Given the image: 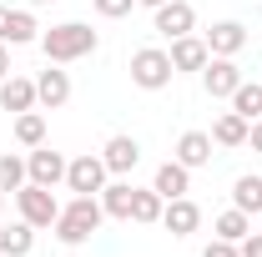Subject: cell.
Instances as JSON below:
<instances>
[{
    "label": "cell",
    "instance_id": "83f0119b",
    "mask_svg": "<svg viewBox=\"0 0 262 257\" xmlns=\"http://www.w3.org/2000/svg\"><path fill=\"white\" fill-rule=\"evenodd\" d=\"M202 257H242V252H237V242H227V237H212Z\"/></svg>",
    "mask_w": 262,
    "mask_h": 257
},
{
    "label": "cell",
    "instance_id": "f546056e",
    "mask_svg": "<svg viewBox=\"0 0 262 257\" xmlns=\"http://www.w3.org/2000/svg\"><path fill=\"white\" fill-rule=\"evenodd\" d=\"M247 146H252V152H257V157H262V116H257V121H252V126H247Z\"/></svg>",
    "mask_w": 262,
    "mask_h": 257
},
{
    "label": "cell",
    "instance_id": "7a4b0ae2",
    "mask_svg": "<svg viewBox=\"0 0 262 257\" xmlns=\"http://www.w3.org/2000/svg\"><path fill=\"white\" fill-rule=\"evenodd\" d=\"M101 197H71L61 207V217H56V237H61L66 247H81V242H91V232L101 227Z\"/></svg>",
    "mask_w": 262,
    "mask_h": 257
},
{
    "label": "cell",
    "instance_id": "30bf717a",
    "mask_svg": "<svg viewBox=\"0 0 262 257\" xmlns=\"http://www.w3.org/2000/svg\"><path fill=\"white\" fill-rule=\"evenodd\" d=\"M101 161H106V172H111V177H126L131 166L141 161V141L126 136V131H116V136L101 146Z\"/></svg>",
    "mask_w": 262,
    "mask_h": 257
},
{
    "label": "cell",
    "instance_id": "9c48e42d",
    "mask_svg": "<svg viewBox=\"0 0 262 257\" xmlns=\"http://www.w3.org/2000/svg\"><path fill=\"white\" fill-rule=\"evenodd\" d=\"M35 101H40L46 111H61L66 101H71V76H66L56 61H51L40 76H35Z\"/></svg>",
    "mask_w": 262,
    "mask_h": 257
},
{
    "label": "cell",
    "instance_id": "ffe728a7",
    "mask_svg": "<svg viewBox=\"0 0 262 257\" xmlns=\"http://www.w3.org/2000/svg\"><path fill=\"white\" fill-rule=\"evenodd\" d=\"M162 212H166V197L157 187H136V197H131V222L151 227V222H162Z\"/></svg>",
    "mask_w": 262,
    "mask_h": 257
},
{
    "label": "cell",
    "instance_id": "1f68e13d",
    "mask_svg": "<svg viewBox=\"0 0 262 257\" xmlns=\"http://www.w3.org/2000/svg\"><path fill=\"white\" fill-rule=\"evenodd\" d=\"M136 5H151V10H157V5H162V0H136Z\"/></svg>",
    "mask_w": 262,
    "mask_h": 257
},
{
    "label": "cell",
    "instance_id": "4316f807",
    "mask_svg": "<svg viewBox=\"0 0 262 257\" xmlns=\"http://www.w3.org/2000/svg\"><path fill=\"white\" fill-rule=\"evenodd\" d=\"M91 5H96V15H106V20H121V15H131L136 0H91Z\"/></svg>",
    "mask_w": 262,
    "mask_h": 257
},
{
    "label": "cell",
    "instance_id": "9a60e30c",
    "mask_svg": "<svg viewBox=\"0 0 262 257\" xmlns=\"http://www.w3.org/2000/svg\"><path fill=\"white\" fill-rule=\"evenodd\" d=\"M202 40H207V51H212V56H237V51L247 46V26H242V20H217Z\"/></svg>",
    "mask_w": 262,
    "mask_h": 257
},
{
    "label": "cell",
    "instance_id": "3957f363",
    "mask_svg": "<svg viewBox=\"0 0 262 257\" xmlns=\"http://www.w3.org/2000/svg\"><path fill=\"white\" fill-rule=\"evenodd\" d=\"M171 56H166L162 46H141V51H131V81L141 86V91H162L171 86Z\"/></svg>",
    "mask_w": 262,
    "mask_h": 257
},
{
    "label": "cell",
    "instance_id": "8fae6325",
    "mask_svg": "<svg viewBox=\"0 0 262 257\" xmlns=\"http://www.w3.org/2000/svg\"><path fill=\"white\" fill-rule=\"evenodd\" d=\"M0 40H5V46H31V40H40L35 15H31V10H10V5H0Z\"/></svg>",
    "mask_w": 262,
    "mask_h": 257
},
{
    "label": "cell",
    "instance_id": "6da1fadb",
    "mask_svg": "<svg viewBox=\"0 0 262 257\" xmlns=\"http://www.w3.org/2000/svg\"><path fill=\"white\" fill-rule=\"evenodd\" d=\"M40 51H46V61L71 66V61H81V56L96 51V31H91L86 20H61V26L40 31Z\"/></svg>",
    "mask_w": 262,
    "mask_h": 257
},
{
    "label": "cell",
    "instance_id": "5b68a950",
    "mask_svg": "<svg viewBox=\"0 0 262 257\" xmlns=\"http://www.w3.org/2000/svg\"><path fill=\"white\" fill-rule=\"evenodd\" d=\"M106 177H111V172H106V161L91 157V152H86V157H71V161H66V187H71L76 197H101Z\"/></svg>",
    "mask_w": 262,
    "mask_h": 257
},
{
    "label": "cell",
    "instance_id": "d6986e66",
    "mask_svg": "<svg viewBox=\"0 0 262 257\" xmlns=\"http://www.w3.org/2000/svg\"><path fill=\"white\" fill-rule=\"evenodd\" d=\"M131 197H136L131 182H106L101 187V212L116 217V222H131Z\"/></svg>",
    "mask_w": 262,
    "mask_h": 257
},
{
    "label": "cell",
    "instance_id": "484cf974",
    "mask_svg": "<svg viewBox=\"0 0 262 257\" xmlns=\"http://www.w3.org/2000/svg\"><path fill=\"white\" fill-rule=\"evenodd\" d=\"M31 177H26V161L20 157H0V192H20Z\"/></svg>",
    "mask_w": 262,
    "mask_h": 257
},
{
    "label": "cell",
    "instance_id": "ba28073f",
    "mask_svg": "<svg viewBox=\"0 0 262 257\" xmlns=\"http://www.w3.org/2000/svg\"><path fill=\"white\" fill-rule=\"evenodd\" d=\"M26 177H31L35 187H61L66 182V157L61 152H51V146H31V157H26Z\"/></svg>",
    "mask_w": 262,
    "mask_h": 257
},
{
    "label": "cell",
    "instance_id": "7402d4cb",
    "mask_svg": "<svg viewBox=\"0 0 262 257\" xmlns=\"http://www.w3.org/2000/svg\"><path fill=\"white\" fill-rule=\"evenodd\" d=\"M232 207H242L247 217L262 212V177H252V172H247V177H237V182H232Z\"/></svg>",
    "mask_w": 262,
    "mask_h": 257
},
{
    "label": "cell",
    "instance_id": "7c38bea8",
    "mask_svg": "<svg viewBox=\"0 0 262 257\" xmlns=\"http://www.w3.org/2000/svg\"><path fill=\"white\" fill-rule=\"evenodd\" d=\"M162 227L171 232V237H192L196 227H202V207H196L192 197H171L162 212Z\"/></svg>",
    "mask_w": 262,
    "mask_h": 257
},
{
    "label": "cell",
    "instance_id": "ac0fdd59",
    "mask_svg": "<svg viewBox=\"0 0 262 257\" xmlns=\"http://www.w3.org/2000/svg\"><path fill=\"white\" fill-rule=\"evenodd\" d=\"M31 247H35V227L26 217L0 227V257H31Z\"/></svg>",
    "mask_w": 262,
    "mask_h": 257
},
{
    "label": "cell",
    "instance_id": "e575fe53",
    "mask_svg": "<svg viewBox=\"0 0 262 257\" xmlns=\"http://www.w3.org/2000/svg\"><path fill=\"white\" fill-rule=\"evenodd\" d=\"M257 232H262V227H257Z\"/></svg>",
    "mask_w": 262,
    "mask_h": 257
},
{
    "label": "cell",
    "instance_id": "44dd1931",
    "mask_svg": "<svg viewBox=\"0 0 262 257\" xmlns=\"http://www.w3.org/2000/svg\"><path fill=\"white\" fill-rule=\"evenodd\" d=\"M247 116H237V111H222L217 121H212V141L217 146H247Z\"/></svg>",
    "mask_w": 262,
    "mask_h": 257
},
{
    "label": "cell",
    "instance_id": "5bb4252c",
    "mask_svg": "<svg viewBox=\"0 0 262 257\" xmlns=\"http://www.w3.org/2000/svg\"><path fill=\"white\" fill-rule=\"evenodd\" d=\"M166 56H171V71H202V66L212 61V51H207L202 35H177Z\"/></svg>",
    "mask_w": 262,
    "mask_h": 257
},
{
    "label": "cell",
    "instance_id": "277c9868",
    "mask_svg": "<svg viewBox=\"0 0 262 257\" xmlns=\"http://www.w3.org/2000/svg\"><path fill=\"white\" fill-rule=\"evenodd\" d=\"M15 207H20V217L31 227H56V217H61L56 192H51V187H35V182H26V187L15 192Z\"/></svg>",
    "mask_w": 262,
    "mask_h": 257
},
{
    "label": "cell",
    "instance_id": "4fadbf2b",
    "mask_svg": "<svg viewBox=\"0 0 262 257\" xmlns=\"http://www.w3.org/2000/svg\"><path fill=\"white\" fill-rule=\"evenodd\" d=\"M40 101H35V81L31 76H5L0 81V111H10V116H20V111H35Z\"/></svg>",
    "mask_w": 262,
    "mask_h": 257
},
{
    "label": "cell",
    "instance_id": "4dcf8cb0",
    "mask_svg": "<svg viewBox=\"0 0 262 257\" xmlns=\"http://www.w3.org/2000/svg\"><path fill=\"white\" fill-rule=\"evenodd\" d=\"M5 76H10V46L0 40V81H5Z\"/></svg>",
    "mask_w": 262,
    "mask_h": 257
},
{
    "label": "cell",
    "instance_id": "cb8c5ba5",
    "mask_svg": "<svg viewBox=\"0 0 262 257\" xmlns=\"http://www.w3.org/2000/svg\"><path fill=\"white\" fill-rule=\"evenodd\" d=\"M232 111L247 116V121H257L262 116V81H242V86L232 91Z\"/></svg>",
    "mask_w": 262,
    "mask_h": 257
},
{
    "label": "cell",
    "instance_id": "d4e9b609",
    "mask_svg": "<svg viewBox=\"0 0 262 257\" xmlns=\"http://www.w3.org/2000/svg\"><path fill=\"white\" fill-rule=\"evenodd\" d=\"M15 141L20 146H46V116L40 111H20L15 116Z\"/></svg>",
    "mask_w": 262,
    "mask_h": 257
},
{
    "label": "cell",
    "instance_id": "836d02e7",
    "mask_svg": "<svg viewBox=\"0 0 262 257\" xmlns=\"http://www.w3.org/2000/svg\"><path fill=\"white\" fill-rule=\"evenodd\" d=\"M0 202H5V192H0Z\"/></svg>",
    "mask_w": 262,
    "mask_h": 257
},
{
    "label": "cell",
    "instance_id": "d6a6232c",
    "mask_svg": "<svg viewBox=\"0 0 262 257\" xmlns=\"http://www.w3.org/2000/svg\"><path fill=\"white\" fill-rule=\"evenodd\" d=\"M31 5H56V0H31Z\"/></svg>",
    "mask_w": 262,
    "mask_h": 257
},
{
    "label": "cell",
    "instance_id": "e0dca14e",
    "mask_svg": "<svg viewBox=\"0 0 262 257\" xmlns=\"http://www.w3.org/2000/svg\"><path fill=\"white\" fill-rule=\"evenodd\" d=\"M151 187H157L166 202H171V197H187V192H192V172L171 157V161H162V166H157V182H151Z\"/></svg>",
    "mask_w": 262,
    "mask_h": 257
},
{
    "label": "cell",
    "instance_id": "f1b7e54d",
    "mask_svg": "<svg viewBox=\"0 0 262 257\" xmlns=\"http://www.w3.org/2000/svg\"><path fill=\"white\" fill-rule=\"evenodd\" d=\"M237 252L242 257H262V232H247V237L237 242Z\"/></svg>",
    "mask_w": 262,
    "mask_h": 257
},
{
    "label": "cell",
    "instance_id": "8992f818",
    "mask_svg": "<svg viewBox=\"0 0 262 257\" xmlns=\"http://www.w3.org/2000/svg\"><path fill=\"white\" fill-rule=\"evenodd\" d=\"M242 81H247V76L237 71L232 56H212V61L202 66V86H207V96H212V101H222V96L232 101V91H237Z\"/></svg>",
    "mask_w": 262,
    "mask_h": 257
},
{
    "label": "cell",
    "instance_id": "52a82bcc",
    "mask_svg": "<svg viewBox=\"0 0 262 257\" xmlns=\"http://www.w3.org/2000/svg\"><path fill=\"white\" fill-rule=\"evenodd\" d=\"M151 26H157V35H166V40H177V35H192V31H196V10H192V0H162Z\"/></svg>",
    "mask_w": 262,
    "mask_h": 257
},
{
    "label": "cell",
    "instance_id": "603a6c76",
    "mask_svg": "<svg viewBox=\"0 0 262 257\" xmlns=\"http://www.w3.org/2000/svg\"><path fill=\"white\" fill-rule=\"evenodd\" d=\"M212 232H217V237H227V242H242V237L252 232V217H247L242 207H227V212H217Z\"/></svg>",
    "mask_w": 262,
    "mask_h": 257
},
{
    "label": "cell",
    "instance_id": "2e32d148",
    "mask_svg": "<svg viewBox=\"0 0 262 257\" xmlns=\"http://www.w3.org/2000/svg\"><path fill=\"white\" fill-rule=\"evenodd\" d=\"M212 131H182V141H177V161L187 166V172H196V166H207L212 161Z\"/></svg>",
    "mask_w": 262,
    "mask_h": 257
}]
</instances>
